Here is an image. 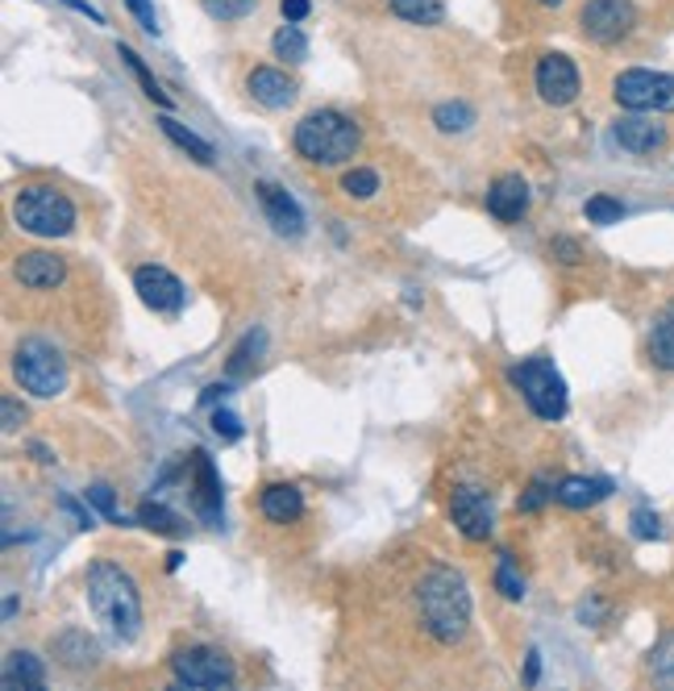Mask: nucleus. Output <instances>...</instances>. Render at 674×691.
I'll return each instance as SVG.
<instances>
[{
  "label": "nucleus",
  "mask_w": 674,
  "mask_h": 691,
  "mask_svg": "<svg viewBox=\"0 0 674 691\" xmlns=\"http://www.w3.org/2000/svg\"><path fill=\"white\" fill-rule=\"evenodd\" d=\"M271 50H275V59H287V64H300V59H309V38L300 33L296 21H287L275 38H271Z\"/></svg>",
  "instance_id": "obj_27"
},
{
  "label": "nucleus",
  "mask_w": 674,
  "mask_h": 691,
  "mask_svg": "<svg viewBox=\"0 0 674 691\" xmlns=\"http://www.w3.org/2000/svg\"><path fill=\"white\" fill-rule=\"evenodd\" d=\"M13 221L33 237H64L76 225V205L67 201V192L47 188V184H33L21 188L13 201Z\"/></svg>",
  "instance_id": "obj_4"
},
{
  "label": "nucleus",
  "mask_w": 674,
  "mask_h": 691,
  "mask_svg": "<svg viewBox=\"0 0 674 691\" xmlns=\"http://www.w3.org/2000/svg\"><path fill=\"white\" fill-rule=\"evenodd\" d=\"M138 525H146L150 534H167V537H175V534H184V529H188V525L175 517L167 504H155V500H146L138 508Z\"/></svg>",
  "instance_id": "obj_25"
},
{
  "label": "nucleus",
  "mask_w": 674,
  "mask_h": 691,
  "mask_svg": "<svg viewBox=\"0 0 674 691\" xmlns=\"http://www.w3.org/2000/svg\"><path fill=\"white\" fill-rule=\"evenodd\" d=\"M30 455L38 458V463H55V455H50L47 446H42V441H30Z\"/></svg>",
  "instance_id": "obj_48"
},
{
  "label": "nucleus",
  "mask_w": 674,
  "mask_h": 691,
  "mask_svg": "<svg viewBox=\"0 0 674 691\" xmlns=\"http://www.w3.org/2000/svg\"><path fill=\"white\" fill-rule=\"evenodd\" d=\"M612 138L621 142L628 155H654V150L666 146V129L645 113H625V117L612 121Z\"/></svg>",
  "instance_id": "obj_13"
},
{
  "label": "nucleus",
  "mask_w": 674,
  "mask_h": 691,
  "mask_svg": "<svg viewBox=\"0 0 674 691\" xmlns=\"http://www.w3.org/2000/svg\"><path fill=\"white\" fill-rule=\"evenodd\" d=\"M246 88L263 109H287L296 100V84L283 76L280 67H254L246 76Z\"/></svg>",
  "instance_id": "obj_18"
},
{
  "label": "nucleus",
  "mask_w": 674,
  "mask_h": 691,
  "mask_svg": "<svg viewBox=\"0 0 674 691\" xmlns=\"http://www.w3.org/2000/svg\"><path fill=\"white\" fill-rule=\"evenodd\" d=\"M33 688L42 691L47 688V671H42V659L38 654H30V650H17V654H9V688Z\"/></svg>",
  "instance_id": "obj_22"
},
{
  "label": "nucleus",
  "mask_w": 674,
  "mask_h": 691,
  "mask_svg": "<svg viewBox=\"0 0 674 691\" xmlns=\"http://www.w3.org/2000/svg\"><path fill=\"white\" fill-rule=\"evenodd\" d=\"M450 517H455V525L471 542L491 537V500H487V492H479V487H458L455 500H450Z\"/></svg>",
  "instance_id": "obj_12"
},
{
  "label": "nucleus",
  "mask_w": 674,
  "mask_h": 691,
  "mask_svg": "<svg viewBox=\"0 0 674 691\" xmlns=\"http://www.w3.org/2000/svg\"><path fill=\"white\" fill-rule=\"evenodd\" d=\"M13 275H17V283H21V288L47 292V288H55V283H64L67 267H64V259H59V254L30 251V254H21V259H17Z\"/></svg>",
  "instance_id": "obj_17"
},
{
  "label": "nucleus",
  "mask_w": 674,
  "mask_h": 691,
  "mask_svg": "<svg viewBox=\"0 0 674 691\" xmlns=\"http://www.w3.org/2000/svg\"><path fill=\"white\" fill-rule=\"evenodd\" d=\"M280 9H283V17H287V21H304V17H309V9H313V4H309V0H280Z\"/></svg>",
  "instance_id": "obj_42"
},
{
  "label": "nucleus",
  "mask_w": 674,
  "mask_h": 691,
  "mask_svg": "<svg viewBox=\"0 0 674 691\" xmlns=\"http://www.w3.org/2000/svg\"><path fill=\"white\" fill-rule=\"evenodd\" d=\"M258 508H263V517L271 525H292L304 513V496H300L296 484H267L263 496H258Z\"/></svg>",
  "instance_id": "obj_20"
},
{
  "label": "nucleus",
  "mask_w": 674,
  "mask_h": 691,
  "mask_svg": "<svg viewBox=\"0 0 674 691\" xmlns=\"http://www.w3.org/2000/svg\"><path fill=\"white\" fill-rule=\"evenodd\" d=\"M64 513H67V517H71V520H76L79 529H88V525H92V517H88V513H79V504H76V500H64Z\"/></svg>",
  "instance_id": "obj_45"
},
{
  "label": "nucleus",
  "mask_w": 674,
  "mask_h": 691,
  "mask_svg": "<svg viewBox=\"0 0 674 691\" xmlns=\"http://www.w3.org/2000/svg\"><path fill=\"white\" fill-rule=\"evenodd\" d=\"M84 592H88V609H92L96 625L109 633L117 645H129L141 629V596L138 583L129 580V571L117 563L100 558L88 566L84 575Z\"/></svg>",
  "instance_id": "obj_1"
},
{
  "label": "nucleus",
  "mask_w": 674,
  "mask_h": 691,
  "mask_svg": "<svg viewBox=\"0 0 674 691\" xmlns=\"http://www.w3.org/2000/svg\"><path fill=\"white\" fill-rule=\"evenodd\" d=\"M616 105L628 113H674V76L666 71H645V67H628L612 84Z\"/></svg>",
  "instance_id": "obj_7"
},
{
  "label": "nucleus",
  "mask_w": 674,
  "mask_h": 691,
  "mask_svg": "<svg viewBox=\"0 0 674 691\" xmlns=\"http://www.w3.org/2000/svg\"><path fill=\"white\" fill-rule=\"evenodd\" d=\"M134 288H138V296H141V304H146V309L167 313V317L179 313V309H184V300H188L184 283L175 280L167 267H155V263H146V267L134 271Z\"/></svg>",
  "instance_id": "obj_10"
},
{
  "label": "nucleus",
  "mask_w": 674,
  "mask_h": 691,
  "mask_svg": "<svg viewBox=\"0 0 674 691\" xmlns=\"http://www.w3.org/2000/svg\"><path fill=\"white\" fill-rule=\"evenodd\" d=\"M392 13L412 26H441L446 9H441V0H392Z\"/></svg>",
  "instance_id": "obj_26"
},
{
  "label": "nucleus",
  "mask_w": 674,
  "mask_h": 691,
  "mask_svg": "<svg viewBox=\"0 0 674 691\" xmlns=\"http://www.w3.org/2000/svg\"><path fill=\"white\" fill-rule=\"evenodd\" d=\"M649 675L658 679L662 688H674V638H666V642L654 650V659H649Z\"/></svg>",
  "instance_id": "obj_34"
},
{
  "label": "nucleus",
  "mask_w": 674,
  "mask_h": 691,
  "mask_svg": "<svg viewBox=\"0 0 674 691\" xmlns=\"http://www.w3.org/2000/svg\"><path fill=\"white\" fill-rule=\"evenodd\" d=\"M50 654L64 662V666H71V671H88V666L100 662V645H96V638H88L84 629H67V633H59V638L50 642Z\"/></svg>",
  "instance_id": "obj_19"
},
{
  "label": "nucleus",
  "mask_w": 674,
  "mask_h": 691,
  "mask_svg": "<svg viewBox=\"0 0 674 691\" xmlns=\"http://www.w3.org/2000/svg\"><path fill=\"white\" fill-rule=\"evenodd\" d=\"M433 126L441 134H467L475 126V109L471 105H462V100H450V105H438L433 109Z\"/></svg>",
  "instance_id": "obj_28"
},
{
  "label": "nucleus",
  "mask_w": 674,
  "mask_h": 691,
  "mask_svg": "<svg viewBox=\"0 0 674 691\" xmlns=\"http://www.w3.org/2000/svg\"><path fill=\"white\" fill-rule=\"evenodd\" d=\"M129 4V13L138 17V26L146 33H158V17H155V4H150V0H126Z\"/></svg>",
  "instance_id": "obj_40"
},
{
  "label": "nucleus",
  "mask_w": 674,
  "mask_h": 691,
  "mask_svg": "<svg viewBox=\"0 0 674 691\" xmlns=\"http://www.w3.org/2000/svg\"><path fill=\"white\" fill-rule=\"evenodd\" d=\"M13 376H17V383H21L26 392H33V396H59L67 388V362H64V354H59V350H55L50 342H38V338H30V342L17 346Z\"/></svg>",
  "instance_id": "obj_5"
},
{
  "label": "nucleus",
  "mask_w": 674,
  "mask_h": 691,
  "mask_svg": "<svg viewBox=\"0 0 674 691\" xmlns=\"http://www.w3.org/2000/svg\"><path fill=\"white\" fill-rule=\"evenodd\" d=\"M292 146L313 167H342L345 158H354V150H359V126L345 113L333 109L309 113L292 134Z\"/></svg>",
  "instance_id": "obj_3"
},
{
  "label": "nucleus",
  "mask_w": 674,
  "mask_h": 691,
  "mask_svg": "<svg viewBox=\"0 0 674 691\" xmlns=\"http://www.w3.org/2000/svg\"><path fill=\"white\" fill-rule=\"evenodd\" d=\"M633 534L645 537V542H649V537H662L658 513H649V508H637V513H633Z\"/></svg>",
  "instance_id": "obj_38"
},
{
  "label": "nucleus",
  "mask_w": 674,
  "mask_h": 691,
  "mask_svg": "<svg viewBox=\"0 0 674 691\" xmlns=\"http://www.w3.org/2000/svg\"><path fill=\"white\" fill-rule=\"evenodd\" d=\"M0 409H4V429H9V434H13L17 425L26 421V409H21V405H17L13 396H4V405H0Z\"/></svg>",
  "instance_id": "obj_41"
},
{
  "label": "nucleus",
  "mask_w": 674,
  "mask_h": 691,
  "mask_svg": "<svg viewBox=\"0 0 674 691\" xmlns=\"http://www.w3.org/2000/svg\"><path fill=\"white\" fill-rule=\"evenodd\" d=\"M537 4H546V9H558V4H563V0H537Z\"/></svg>",
  "instance_id": "obj_51"
},
{
  "label": "nucleus",
  "mask_w": 674,
  "mask_h": 691,
  "mask_svg": "<svg viewBox=\"0 0 674 691\" xmlns=\"http://www.w3.org/2000/svg\"><path fill=\"white\" fill-rule=\"evenodd\" d=\"M67 9H76V13H84V17H92L96 26H105V13H100V9H92V4H88V0H64Z\"/></svg>",
  "instance_id": "obj_43"
},
{
  "label": "nucleus",
  "mask_w": 674,
  "mask_h": 691,
  "mask_svg": "<svg viewBox=\"0 0 674 691\" xmlns=\"http://www.w3.org/2000/svg\"><path fill=\"white\" fill-rule=\"evenodd\" d=\"M512 383L520 388L525 396V405L541 417V421H558L566 417V383L563 376L554 371V362L549 359H529L512 367Z\"/></svg>",
  "instance_id": "obj_6"
},
{
  "label": "nucleus",
  "mask_w": 674,
  "mask_h": 691,
  "mask_svg": "<svg viewBox=\"0 0 674 691\" xmlns=\"http://www.w3.org/2000/svg\"><path fill=\"white\" fill-rule=\"evenodd\" d=\"M537 93H541V100L554 105V109L570 105V100L579 96V67L570 64L566 55H546V59L537 64Z\"/></svg>",
  "instance_id": "obj_11"
},
{
  "label": "nucleus",
  "mask_w": 674,
  "mask_h": 691,
  "mask_svg": "<svg viewBox=\"0 0 674 691\" xmlns=\"http://www.w3.org/2000/svg\"><path fill=\"white\" fill-rule=\"evenodd\" d=\"M496 587H500L504 600H520L525 596V583L512 571V554H500V566H496Z\"/></svg>",
  "instance_id": "obj_36"
},
{
  "label": "nucleus",
  "mask_w": 674,
  "mask_h": 691,
  "mask_svg": "<svg viewBox=\"0 0 674 691\" xmlns=\"http://www.w3.org/2000/svg\"><path fill=\"white\" fill-rule=\"evenodd\" d=\"M158 126H163V134H167V138H172L175 146H179V150H188V155L196 158V163H204V167H208V163L217 158V155H213V146H208V142H204V138H196V134H192L188 126H179L175 117H163Z\"/></svg>",
  "instance_id": "obj_24"
},
{
  "label": "nucleus",
  "mask_w": 674,
  "mask_h": 691,
  "mask_svg": "<svg viewBox=\"0 0 674 691\" xmlns=\"http://www.w3.org/2000/svg\"><path fill=\"white\" fill-rule=\"evenodd\" d=\"M537 675H541V654L529 650V662H525V683H537Z\"/></svg>",
  "instance_id": "obj_46"
},
{
  "label": "nucleus",
  "mask_w": 674,
  "mask_h": 691,
  "mask_svg": "<svg viewBox=\"0 0 674 691\" xmlns=\"http://www.w3.org/2000/svg\"><path fill=\"white\" fill-rule=\"evenodd\" d=\"M175 683L179 688H234V662L225 659L213 645H188V650H175L172 659Z\"/></svg>",
  "instance_id": "obj_8"
},
{
  "label": "nucleus",
  "mask_w": 674,
  "mask_h": 691,
  "mask_svg": "<svg viewBox=\"0 0 674 691\" xmlns=\"http://www.w3.org/2000/svg\"><path fill=\"white\" fill-rule=\"evenodd\" d=\"M546 500H558V487H549V479H534L529 492L520 496V513H537Z\"/></svg>",
  "instance_id": "obj_37"
},
{
  "label": "nucleus",
  "mask_w": 674,
  "mask_h": 691,
  "mask_svg": "<svg viewBox=\"0 0 674 691\" xmlns=\"http://www.w3.org/2000/svg\"><path fill=\"white\" fill-rule=\"evenodd\" d=\"M254 192H258V201H263V208H267L271 225L280 230V234L287 237H300L304 234V213H300V205L287 196V192L280 188V184H271V179H263V184H254Z\"/></svg>",
  "instance_id": "obj_16"
},
{
  "label": "nucleus",
  "mask_w": 674,
  "mask_h": 691,
  "mask_svg": "<svg viewBox=\"0 0 674 691\" xmlns=\"http://www.w3.org/2000/svg\"><path fill=\"white\" fill-rule=\"evenodd\" d=\"M417 609H421L424 629L438 638V642H458L467 625H471V592L467 580L450 571V566H433L417 587Z\"/></svg>",
  "instance_id": "obj_2"
},
{
  "label": "nucleus",
  "mask_w": 674,
  "mask_h": 691,
  "mask_svg": "<svg viewBox=\"0 0 674 691\" xmlns=\"http://www.w3.org/2000/svg\"><path fill=\"white\" fill-rule=\"evenodd\" d=\"M554 254H563V263H575V259H579V246H575L570 237H558V242H554Z\"/></svg>",
  "instance_id": "obj_44"
},
{
  "label": "nucleus",
  "mask_w": 674,
  "mask_h": 691,
  "mask_svg": "<svg viewBox=\"0 0 674 691\" xmlns=\"http://www.w3.org/2000/svg\"><path fill=\"white\" fill-rule=\"evenodd\" d=\"M342 192L345 196H354V201H371L379 192V175L367 172V167H354V172L342 175Z\"/></svg>",
  "instance_id": "obj_31"
},
{
  "label": "nucleus",
  "mask_w": 674,
  "mask_h": 691,
  "mask_svg": "<svg viewBox=\"0 0 674 691\" xmlns=\"http://www.w3.org/2000/svg\"><path fill=\"white\" fill-rule=\"evenodd\" d=\"M192 504H196V513L208 525H221V479L213 458L204 455V450L192 455Z\"/></svg>",
  "instance_id": "obj_14"
},
{
  "label": "nucleus",
  "mask_w": 674,
  "mask_h": 691,
  "mask_svg": "<svg viewBox=\"0 0 674 691\" xmlns=\"http://www.w3.org/2000/svg\"><path fill=\"white\" fill-rule=\"evenodd\" d=\"M179 563H184V554H179V551L167 554V571H179Z\"/></svg>",
  "instance_id": "obj_50"
},
{
  "label": "nucleus",
  "mask_w": 674,
  "mask_h": 691,
  "mask_svg": "<svg viewBox=\"0 0 674 691\" xmlns=\"http://www.w3.org/2000/svg\"><path fill=\"white\" fill-rule=\"evenodd\" d=\"M84 500L92 504L100 517H109L113 525H129L126 517H121V508H117V500H113V487L109 484H92L88 492H84Z\"/></svg>",
  "instance_id": "obj_32"
},
{
  "label": "nucleus",
  "mask_w": 674,
  "mask_h": 691,
  "mask_svg": "<svg viewBox=\"0 0 674 691\" xmlns=\"http://www.w3.org/2000/svg\"><path fill=\"white\" fill-rule=\"evenodd\" d=\"M263 346H267V333L263 330H254L242 338V346H237L234 354H229V376H246L251 371V362L263 354Z\"/></svg>",
  "instance_id": "obj_29"
},
{
  "label": "nucleus",
  "mask_w": 674,
  "mask_h": 691,
  "mask_svg": "<svg viewBox=\"0 0 674 691\" xmlns=\"http://www.w3.org/2000/svg\"><path fill=\"white\" fill-rule=\"evenodd\" d=\"M579 26L583 38H592L599 47H612V42H621V38L633 33L637 13H633L628 0H587L579 13Z\"/></svg>",
  "instance_id": "obj_9"
},
{
  "label": "nucleus",
  "mask_w": 674,
  "mask_h": 691,
  "mask_svg": "<svg viewBox=\"0 0 674 691\" xmlns=\"http://www.w3.org/2000/svg\"><path fill=\"white\" fill-rule=\"evenodd\" d=\"M213 429H217V438H225V441H237V438H242V421H237V417H234L229 409H217V412H213Z\"/></svg>",
  "instance_id": "obj_39"
},
{
  "label": "nucleus",
  "mask_w": 674,
  "mask_h": 691,
  "mask_svg": "<svg viewBox=\"0 0 674 691\" xmlns=\"http://www.w3.org/2000/svg\"><path fill=\"white\" fill-rule=\"evenodd\" d=\"M487 213L504 225H512L529 213V184L520 175H500L491 188H487Z\"/></svg>",
  "instance_id": "obj_15"
},
{
  "label": "nucleus",
  "mask_w": 674,
  "mask_h": 691,
  "mask_svg": "<svg viewBox=\"0 0 674 691\" xmlns=\"http://www.w3.org/2000/svg\"><path fill=\"white\" fill-rule=\"evenodd\" d=\"M225 396H229V388H225V383H213V388H204L201 405H217V400H225Z\"/></svg>",
  "instance_id": "obj_47"
},
{
  "label": "nucleus",
  "mask_w": 674,
  "mask_h": 691,
  "mask_svg": "<svg viewBox=\"0 0 674 691\" xmlns=\"http://www.w3.org/2000/svg\"><path fill=\"white\" fill-rule=\"evenodd\" d=\"M117 55H121V59H126V67H129V71H134V76H138L141 93L150 96V100H155V105H163V109H167V105H172V96H167V93H163V88H158V84H155V76H150V71H146V64H141L138 55H134V50H129V47H117Z\"/></svg>",
  "instance_id": "obj_30"
},
{
  "label": "nucleus",
  "mask_w": 674,
  "mask_h": 691,
  "mask_svg": "<svg viewBox=\"0 0 674 691\" xmlns=\"http://www.w3.org/2000/svg\"><path fill=\"white\" fill-rule=\"evenodd\" d=\"M13 613H17V600L4 596V621H13Z\"/></svg>",
  "instance_id": "obj_49"
},
{
  "label": "nucleus",
  "mask_w": 674,
  "mask_h": 691,
  "mask_svg": "<svg viewBox=\"0 0 674 691\" xmlns=\"http://www.w3.org/2000/svg\"><path fill=\"white\" fill-rule=\"evenodd\" d=\"M583 213H587V221H596V225H616V221L625 217V205L612 201V196H592Z\"/></svg>",
  "instance_id": "obj_35"
},
{
  "label": "nucleus",
  "mask_w": 674,
  "mask_h": 691,
  "mask_svg": "<svg viewBox=\"0 0 674 691\" xmlns=\"http://www.w3.org/2000/svg\"><path fill=\"white\" fill-rule=\"evenodd\" d=\"M604 496H612V479H587V475H566L558 484V504L566 508H592Z\"/></svg>",
  "instance_id": "obj_21"
},
{
  "label": "nucleus",
  "mask_w": 674,
  "mask_h": 691,
  "mask_svg": "<svg viewBox=\"0 0 674 691\" xmlns=\"http://www.w3.org/2000/svg\"><path fill=\"white\" fill-rule=\"evenodd\" d=\"M649 359L666 367V371H674V309H666L654 321V330H649Z\"/></svg>",
  "instance_id": "obj_23"
},
{
  "label": "nucleus",
  "mask_w": 674,
  "mask_h": 691,
  "mask_svg": "<svg viewBox=\"0 0 674 691\" xmlns=\"http://www.w3.org/2000/svg\"><path fill=\"white\" fill-rule=\"evenodd\" d=\"M258 0H204V13L213 21H242V17L254 13Z\"/></svg>",
  "instance_id": "obj_33"
}]
</instances>
